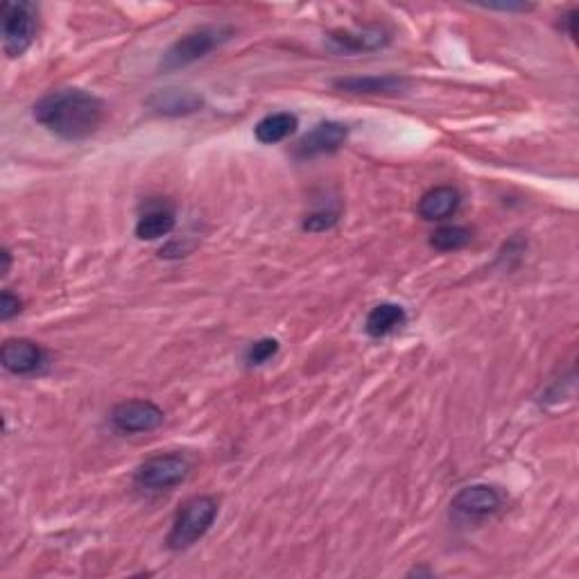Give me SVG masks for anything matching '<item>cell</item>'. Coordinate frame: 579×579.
I'll return each instance as SVG.
<instances>
[{
	"label": "cell",
	"instance_id": "obj_1",
	"mask_svg": "<svg viewBox=\"0 0 579 579\" xmlns=\"http://www.w3.org/2000/svg\"><path fill=\"white\" fill-rule=\"evenodd\" d=\"M34 120L64 141H84L105 123V102L82 89H57L34 105Z\"/></svg>",
	"mask_w": 579,
	"mask_h": 579
},
{
	"label": "cell",
	"instance_id": "obj_2",
	"mask_svg": "<svg viewBox=\"0 0 579 579\" xmlns=\"http://www.w3.org/2000/svg\"><path fill=\"white\" fill-rule=\"evenodd\" d=\"M231 37H233L231 25H204V28H197L172 43L168 53L163 55L159 68L163 73H172L179 71V68L200 62V59L213 53L215 48H220L222 43H227Z\"/></svg>",
	"mask_w": 579,
	"mask_h": 579
},
{
	"label": "cell",
	"instance_id": "obj_3",
	"mask_svg": "<svg viewBox=\"0 0 579 579\" xmlns=\"http://www.w3.org/2000/svg\"><path fill=\"white\" fill-rule=\"evenodd\" d=\"M218 518V500L213 496H195L186 500L175 516L168 534L170 550H188L195 546Z\"/></svg>",
	"mask_w": 579,
	"mask_h": 579
},
{
	"label": "cell",
	"instance_id": "obj_4",
	"mask_svg": "<svg viewBox=\"0 0 579 579\" xmlns=\"http://www.w3.org/2000/svg\"><path fill=\"white\" fill-rule=\"evenodd\" d=\"M37 37V5L7 0L3 5V48L7 57H21Z\"/></svg>",
	"mask_w": 579,
	"mask_h": 579
},
{
	"label": "cell",
	"instance_id": "obj_5",
	"mask_svg": "<svg viewBox=\"0 0 579 579\" xmlns=\"http://www.w3.org/2000/svg\"><path fill=\"white\" fill-rule=\"evenodd\" d=\"M190 473V462L184 455L168 453L154 455L138 466L134 473V482L141 489L148 491H168L181 485Z\"/></svg>",
	"mask_w": 579,
	"mask_h": 579
},
{
	"label": "cell",
	"instance_id": "obj_6",
	"mask_svg": "<svg viewBox=\"0 0 579 579\" xmlns=\"http://www.w3.org/2000/svg\"><path fill=\"white\" fill-rule=\"evenodd\" d=\"M166 421V414L152 401H125L111 410V423L123 435H138V432H152Z\"/></svg>",
	"mask_w": 579,
	"mask_h": 579
},
{
	"label": "cell",
	"instance_id": "obj_7",
	"mask_svg": "<svg viewBox=\"0 0 579 579\" xmlns=\"http://www.w3.org/2000/svg\"><path fill=\"white\" fill-rule=\"evenodd\" d=\"M347 136H349L347 125L335 123V120H326V123H319L310 129V132L295 145V157L315 159L324 157V154H333L347 143Z\"/></svg>",
	"mask_w": 579,
	"mask_h": 579
},
{
	"label": "cell",
	"instance_id": "obj_8",
	"mask_svg": "<svg viewBox=\"0 0 579 579\" xmlns=\"http://www.w3.org/2000/svg\"><path fill=\"white\" fill-rule=\"evenodd\" d=\"M390 32L378 25H369L362 30H333L328 32V43L337 50V53H374V50H383L390 46Z\"/></svg>",
	"mask_w": 579,
	"mask_h": 579
},
{
	"label": "cell",
	"instance_id": "obj_9",
	"mask_svg": "<svg viewBox=\"0 0 579 579\" xmlns=\"http://www.w3.org/2000/svg\"><path fill=\"white\" fill-rule=\"evenodd\" d=\"M0 362L3 367L14 376H32L41 371L46 365V351H43L37 342L25 340H7L0 349Z\"/></svg>",
	"mask_w": 579,
	"mask_h": 579
},
{
	"label": "cell",
	"instance_id": "obj_10",
	"mask_svg": "<svg viewBox=\"0 0 579 579\" xmlns=\"http://www.w3.org/2000/svg\"><path fill=\"white\" fill-rule=\"evenodd\" d=\"M145 105L157 116L166 118H181L197 114L204 107V98L200 93L188 89H161L154 91Z\"/></svg>",
	"mask_w": 579,
	"mask_h": 579
},
{
	"label": "cell",
	"instance_id": "obj_11",
	"mask_svg": "<svg viewBox=\"0 0 579 579\" xmlns=\"http://www.w3.org/2000/svg\"><path fill=\"white\" fill-rule=\"evenodd\" d=\"M503 507V496L496 487L489 485H471L457 491L453 498V509L471 518H485L500 512Z\"/></svg>",
	"mask_w": 579,
	"mask_h": 579
},
{
	"label": "cell",
	"instance_id": "obj_12",
	"mask_svg": "<svg viewBox=\"0 0 579 579\" xmlns=\"http://www.w3.org/2000/svg\"><path fill=\"white\" fill-rule=\"evenodd\" d=\"M335 89L358 95H390L401 93L410 86L408 77L401 75H365V77H340L333 82Z\"/></svg>",
	"mask_w": 579,
	"mask_h": 579
},
{
	"label": "cell",
	"instance_id": "obj_13",
	"mask_svg": "<svg viewBox=\"0 0 579 579\" xmlns=\"http://www.w3.org/2000/svg\"><path fill=\"white\" fill-rule=\"evenodd\" d=\"M175 211L163 202H150L145 211L138 215L136 238L138 240H159L175 229Z\"/></svg>",
	"mask_w": 579,
	"mask_h": 579
},
{
	"label": "cell",
	"instance_id": "obj_14",
	"mask_svg": "<svg viewBox=\"0 0 579 579\" xmlns=\"http://www.w3.org/2000/svg\"><path fill=\"white\" fill-rule=\"evenodd\" d=\"M460 204H462V197L453 186H437V188H430L428 193H423L417 211L423 220L437 222V220L451 218V215L460 209Z\"/></svg>",
	"mask_w": 579,
	"mask_h": 579
},
{
	"label": "cell",
	"instance_id": "obj_15",
	"mask_svg": "<svg viewBox=\"0 0 579 579\" xmlns=\"http://www.w3.org/2000/svg\"><path fill=\"white\" fill-rule=\"evenodd\" d=\"M405 322H408V313H405V308L385 301V304H378L376 308H371V313L367 315V322H365V331L371 337H387L394 331H399V328H403Z\"/></svg>",
	"mask_w": 579,
	"mask_h": 579
},
{
	"label": "cell",
	"instance_id": "obj_16",
	"mask_svg": "<svg viewBox=\"0 0 579 579\" xmlns=\"http://www.w3.org/2000/svg\"><path fill=\"white\" fill-rule=\"evenodd\" d=\"M297 127H299V118L295 114H290V111H279V114L265 116L261 123L256 125L254 134L258 143L276 145L295 134Z\"/></svg>",
	"mask_w": 579,
	"mask_h": 579
},
{
	"label": "cell",
	"instance_id": "obj_17",
	"mask_svg": "<svg viewBox=\"0 0 579 579\" xmlns=\"http://www.w3.org/2000/svg\"><path fill=\"white\" fill-rule=\"evenodd\" d=\"M473 233L466 227H457V224H446L432 231L430 247H435L437 252H460L466 245L471 243Z\"/></svg>",
	"mask_w": 579,
	"mask_h": 579
},
{
	"label": "cell",
	"instance_id": "obj_18",
	"mask_svg": "<svg viewBox=\"0 0 579 579\" xmlns=\"http://www.w3.org/2000/svg\"><path fill=\"white\" fill-rule=\"evenodd\" d=\"M279 349L281 344L274 337H263V340L249 344V349L245 351V362L249 367H261L265 362H270L279 353Z\"/></svg>",
	"mask_w": 579,
	"mask_h": 579
},
{
	"label": "cell",
	"instance_id": "obj_19",
	"mask_svg": "<svg viewBox=\"0 0 579 579\" xmlns=\"http://www.w3.org/2000/svg\"><path fill=\"white\" fill-rule=\"evenodd\" d=\"M337 224V213L335 211H317L310 213L304 220V229L306 231H326Z\"/></svg>",
	"mask_w": 579,
	"mask_h": 579
},
{
	"label": "cell",
	"instance_id": "obj_20",
	"mask_svg": "<svg viewBox=\"0 0 579 579\" xmlns=\"http://www.w3.org/2000/svg\"><path fill=\"white\" fill-rule=\"evenodd\" d=\"M21 310H23V301L16 295H12L10 290H5L3 297H0V319H3V322H10V319L19 315Z\"/></svg>",
	"mask_w": 579,
	"mask_h": 579
},
{
	"label": "cell",
	"instance_id": "obj_21",
	"mask_svg": "<svg viewBox=\"0 0 579 579\" xmlns=\"http://www.w3.org/2000/svg\"><path fill=\"white\" fill-rule=\"evenodd\" d=\"M489 7V10H503V12H527V10H532V5H523V3H498V5H485Z\"/></svg>",
	"mask_w": 579,
	"mask_h": 579
},
{
	"label": "cell",
	"instance_id": "obj_22",
	"mask_svg": "<svg viewBox=\"0 0 579 579\" xmlns=\"http://www.w3.org/2000/svg\"><path fill=\"white\" fill-rule=\"evenodd\" d=\"M0 261H3V265H0V274L7 276V274H10V265H12L10 249H3V252H0Z\"/></svg>",
	"mask_w": 579,
	"mask_h": 579
},
{
	"label": "cell",
	"instance_id": "obj_23",
	"mask_svg": "<svg viewBox=\"0 0 579 579\" xmlns=\"http://www.w3.org/2000/svg\"><path fill=\"white\" fill-rule=\"evenodd\" d=\"M575 23H577V10H570V12L566 14V25H568V34H570V37H577Z\"/></svg>",
	"mask_w": 579,
	"mask_h": 579
}]
</instances>
